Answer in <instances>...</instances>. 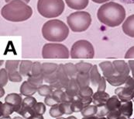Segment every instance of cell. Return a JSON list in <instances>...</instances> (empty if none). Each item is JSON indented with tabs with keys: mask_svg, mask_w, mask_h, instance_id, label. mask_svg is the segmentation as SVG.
Returning a JSON list of instances; mask_svg holds the SVG:
<instances>
[{
	"mask_svg": "<svg viewBox=\"0 0 134 119\" xmlns=\"http://www.w3.org/2000/svg\"><path fill=\"white\" fill-rule=\"evenodd\" d=\"M98 20L103 24L115 27L119 26L126 17L124 7L115 2H109L100 6L97 13Z\"/></svg>",
	"mask_w": 134,
	"mask_h": 119,
	"instance_id": "1",
	"label": "cell"
},
{
	"mask_svg": "<svg viewBox=\"0 0 134 119\" xmlns=\"http://www.w3.org/2000/svg\"><path fill=\"white\" fill-rule=\"evenodd\" d=\"M33 9L22 0H13L2 8L1 15L11 22H22L32 17Z\"/></svg>",
	"mask_w": 134,
	"mask_h": 119,
	"instance_id": "2",
	"label": "cell"
},
{
	"mask_svg": "<svg viewBox=\"0 0 134 119\" xmlns=\"http://www.w3.org/2000/svg\"><path fill=\"white\" fill-rule=\"evenodd\" d=\"M43 37L48 41L60 42L68 37L69 28L61 20H51L46 22L42 27Z\"/></svg>",
	"mask_w": 134,
	"mask_h": 119,
	"instance_id": "3",
	"label": "cell"
},
{
	"mask_svg": "<svg viewBox=\"0 0 134 119\" xmlns=\"http://www.w3.org/2000/svg\"><path fill=\"white\" fill-rule=\"evenodd\" d=\"M37 10L45 18L58 17L64 10L63 0H38Z\"/></svg>",
	"mask_w": 134,
	"mask_h": 119,
	"instance_id": "4",
	"label": "cell"
},
{
	"mask_svg": "<svg viewBox=\"0 0 134 119\" xmlns=\"http://www.w3.org/2000/svg\"><path fill=\"white\" fill-rule=\"evenodd\" d=\"M67 22L72 31L83 32L90 27L92 17L88 12L78 11L70 14L67 18Z\"/></svg>",
	"mask_w": 134,
	"mask_h": 119,
	"instance_id": "5",
	"label": "cell"
},
{
	"mask_svg": "<svg viewBox=\"0 0 134 119\" xmlns=\"http://www.w3.org/2000/svg\"><path fill=\"white\" fill-rule=\"evenodd\" d=\"M70 55L72 59H93L95 56L94 47L89 41L80 40L72 45Z\"/></svg>",
	"mask_w": 134,
	"mask_h": 119,
	"instance_id": "6",
	"label": "cell"
},
{
	"mask_svg": "<svg viewBox=\"0 0 134 119\" xmlns=\"http://www.w3.org/2000/svg\"><path fill=\"white\" fill-rule=\"evenodd\" d=\"M42 56L43 59H68L70 54L65 45L58 43H49L43 47Z\"/></svg>",
	"mask_w": 134,
	"mask_h": 119,
	"instance_id": "7",
	"label": "cell"
},
{
	"mask_svg": "<svg viewBox=\"0 0 134 119\" xmlns=\"http://www.w3.org/2000/svg\"><path fill=\"white\" fill-rule=\"evenodd\" d=\"M19 60H7L5 61V69L8 73L9 80L13 82H19L22 81V76L19 72Z\"/></svg>",
	"mask_w": 134,
	"mask_h": 119,
	"instance_id": "8",
	"label": "cell"
},
{
	"mask_svg": "<svg viewBox=\"0 0 134 119\" xmlns=\"http://www.w3.org/2000/svg\"><path fill=\"white\" fill-rule=\"evenodd\" d=\"M58 64L44 62L42 64V74L43 76L44 82L47 84H51L57 79Z\"/></svg>",
	"mask_w": 134,
	"mask_h": 119,
	"instance_id": "9",
	"label": "cell"
},
{
	"mask_svg": "<svg viewBox=\"0 0 134 119\" xmlns=\"http://www.w3.org/2000/svg\"><path fill=\"white\" fill-rule=\"evenodd\" d=\"M57 76H58L57 81L54 82V83L51 84L50 86L54 90H65L68 83H69L70 78L68 76V75L64 70V64H60L58 65V70H57Z\"/></svg>",
	"mask_w": 134,
	"mask_h": 119,
	"instance_id": "10",
	"label": "cell"
},
{
	"mask_svg": "<svg viewBox=\"0 0 134 119\" xmlns=\"http://www.w3.org/2000/svg\"><path fill=\"white\" fill-rule=\"evenodd\" d=\"M113 65H114V74H113V77H118L119 79H127L129 77V74H130V66L129 64H127L126 61H122V60H115L113 62ZM112 76V77H113Z\"/></svg>",
	"mask_w": 134,
	"mask_h": 119,
	"instance_id": "11",
	"label": "cell"
},
{
	"mask_svg": "<svg viewBox=\"0 0 134 119\" xmlns=\"http://www.w3.org/2000/svg\"><path fill=\"white\" fill-rule=\"evenodd\" d=\"M23 100L21 95H19L18 94H9L6 96V97L5 98V102L10 104L13 109L15 112H18L20 108L22 107V104H23Z\"/></svg>",
	"mask_w": 134,
	"mask_h": 119,
	"instance_id": "12",
	"label": "cell"
},
{
	"mask_svg": "<svg viewBox=\"0 0 134 119\" xmlns=\"http://www.w3.org/2000/svg\"><path fill=\"white\" fill-rule=\"evenodd\" d=\"M115 94L121 102L130 101L134 98V90H130L125 86L117 88L115 90Z\"/></svg>",
	"mask_w": 134,
	"mask_h": 119,
	"instance_id": "13",
	"label": "cell"
},
{
	"mask_svg": "<svg viewBox=\"0 0 134 119\" xmlns=\"http://www.w3.org/2000/svg\"><path fill=\"white\" fill-rule=\"evenodd\" d=\"M109 94L105 91H97L92 96V103L98 107L106 104L108 100L109 99Z\"/></svg>",
	"mask_w": 134,
	"mask_h": 119,
	"instance_id": "14",
	"label": "cell"
},
{
	"mask_svg": "<svg viewBox=\"0 0 134 119\" xmlns=\"http://www.w3.org/2000/svg\"><path fill=\"white\" fill-rule=\"evenodd\" d=\"M99 67L101 68V69L103 73L104 77L106 79L113 76L115 69H114V65H113V62H111L109 61H105L100 62Z\"/></svg>",
	"mask_w": 134,
	"mask_h": 119,
	"instance_id": "15",
	"label": "cell"
},
{
	"mask_svg": "<svg viewBox=\"0 0 134 119\" xmlns=\"http://www.w3.org/2000/svg\"><path fill=\"white\" fill-rule=\"evenodd\" d=\"M122 30L127 36L134 38V14L125 20L122 24Z\"/></svg>",
	"mask_w": 134,
	"mask_h": 119,
	"instance_id": "16",
	"label": "cell"
},
{
	"mask_svg": "<svg viewBox=\"0 0 134 119\" xmlns=\"http://www.w3.org/2000/svg\"><path fill=\"white\" fill-rule=\"evenodd\" d=\"M37 90H38V88L31 85L28 81L23 82L19 89L20 94L26 97L33 96L34 94H35L37 92Z\"/></svg>",
	"mask_w": 134,
	"mask_h": 119,
	"instance_id": "17",
	"label": "cell"
},
{
	"mask_svg": "<svg viewBox=\"0 0 134 119\" xmlns=\"http://www.w3.org/2000/svg\"><path fill=\"white\" fill-rule=\"evenodd\" d=\"M34 62L30 60H23L19 67V72L23 77H29L31 75V70Z\"/></svg>",
	"mask_w": 134,
	"mask_h": 119,
	"instance_id": "18",
	"label": "cell"
},
{
	"mask_svg": "<svg viewBox=\"0 0 134 119\" xmlns=\"http://www.w3.org/2000/svg\"><path fill=\"white\" fill-rule=\"evenodd\" d=\"M65 2L71 9L81 10L88 6L89 0H65Z\"/></svg>",
	"mask_w": 134,
	"mask_h": 119,
	"instance_id": "19",
	"label": "cell"
},
{
	"mask_svg": "<svg viewBox=\"0 0 134 119\" xmlns=\"http://www.w3.org/2000/svg\"><path fill=\"white\" fill-rule=\"evenodd\" d=\"M80 90V87L77 82L76 79H70L69 83L65 90V92L71 97L74 98L75 97H76L78 95Z\"/></svg>",
	"mask_w": 134,
	"mask_h": 119,
	"instance_id": "20",
	"label": "cell"
},
{
	"mask_svg": "<svg viewBox=\"0 0 134 119\" xmlns=\"http://www.w3.org/2000/svg\"><path fill=\"white\" fill-rule=\"evenodd\" d=\"M133 104L131 100L127 102H122L121 107L119 108V111L122 116L130 118L133 115Z\"/></svg>",
	"mask_w": 134,
	"mask_h": 119,
	"instance_id": "21",
	"label": "cell"
},
{
	"mask_svg": "<svg viewBox=\"0 0 134 119\" xmlns=\"http://www.w3.org/2000/svg\"><path fill=\"white\" fill-rule=\"evenodd\" d=\"M75 79H76L77 82L80 89L81 88H84V87L89 86V85L91 83L89 73H78Z\"/></svg>",
	"mask_w": 134,
	"mask_h": 119,
	"instance_id": "22",
	"label": "cell"
},
{
	"mask_svg": "<svg viewBox=\"0 0 134 119\" xmlns=\"http://www.w3.org/2000/svg\"><path fill=\"white\" fill-rule=\"evenodd\" d=\"M89 76H90V81H91V85H92V86L94 87H98V83L101 80V75L98 70V66L96 65H94L89 73Z\"/></svg>",
	"mask_w": 134,
	"mask_h": 119,
	"instance_id": "23",
	"label": "cell"
},
{
	"mask_svg": "<svg viewBox=\"0 0 134 119\" xmlns=\"http://www.w3.org/2000/svg\"><path fill=\"white\" fill-rule=\"evenodd\" d=\"M121 104H122L121 100L119 99V97L116 95L115 96L114 95V96L109 97V99L108 100V101L106 103V106H107L109 111L119 110Z\"/></svg>",
	"mask_w": 134,
	"mask_h": 119,
	"instance_id": "24",
	"label": "cell"
},
{
	"mask_svg": "<svg viewBox=\"0 0 134 119\" xmlns=\"http://www.w3.org/2000/svg\"><path fill=\"white\" fill-rule=\"evenodd\" d=\"M13 112H15L14 109L10 104L5 102L4 104L2 102H0V117L1 118L9 117Z\"/></svg>",
	"mask_w": 134,
	"mask_h": 119,
	"instance_id": "25",
	"label": "cell"
},
{
	"mask_svg": "<svg viewBox=\"0 0 134 119\" xmlns=\"http://www.w3.org/2000/svg\"><path fill=\"white\" fill-rule=\"evenodd\" d=\"M64 70H65L68 76L70 79L76 78L77 75L78 73L76 65H75L73 63H67V64L64 65Z\"/></svg>",
	"mask_w": 134,
	"mask_h": 119,
	"instance_id": "26",
	"label": "cell"
},
{
	"mask_svg": "<svg viewBox=\"0 0 134 119\" xmlns=\"http://www.w3.org/2000/svg\"><path fill=\"white\" fill-rule=\"evenodd\" d=\"M84 108H85V105L82 103V101L81 100L80 97H78V95L75 97L71 102V110H72L73 113L81 112Z\"/></svg>",
	"mask_w": 134,
	"mask_h": 119,
	"instance_id": "27",
	"label": "cell"
},
{
	"mask_svg": "<svg viewBox=\"0 0 134 119\" xmlns=\"http://www.w3.org/2000/svg\"><path fill=\"white\" fill-rule=\"evenodd\" d=\"M98 112V107L94 104H90L85 107L81 111V115L83 117H89V116H95Z\"/></svg>",
	"mask_w": 134,
	"mask_h": 119,
	"instance_id": "28",
	"label": "cell"
},
{
	"mask_svg": "<svg viewBox=\"0 0 134 119\" xmlns=\"http://www.w3.org/2000/svg\"><path fill=\"white\" fill-rule=\"evenodd\" d=\"M37 103V101L36 98L33 97L32 96L26 97L23 100V104H22L21 108L26 109V110H32Z\"/></svg>",
	"mask_w": 134,
	"mask_h": 119,
	"instance_id": "29",
	"label": "cell"
},
{
	"mask_svg": "<svg viewBox=\"0 0 134 119\" xmlns=\"http://www.w3.org/2000/svg\"><path fill=\"white\" fill-rule=\"evenodd\" d=\"M27 81L31 85H33L34 86L39 88L40 86L43 85V82H44V79H43V74L42 75H40V76H32V75H30L28 77Z\"/></svg>",
	"mask_w": 134,
	"mask_h": 119,
	"instance_id": "30",
	"label": "cell"
},
{
	"mask_svg": "<svg viewBox=\"0 0 134 119\" xmlns=\"http://www.w3.org/2000/svg\"><path fill=\"white\" fill-rule=\"evenodd\" d=\"M77 69V72L78 73H89L93 65H92L91 63H88V62H84V61H81L75 64Z\"/></svg>",
	"mask_w": 134,
	"mask_h": 119,
	"instance_id": "31",
	"label": "cell"
},
{
	"mask_svg": "<svg viewBox=\"0 0 134 119\" xmlns=\"http://www.w3.org/2000/svg\"><path fill=\"white\" fill-rule=\"evenodd\" d=\"M54 90L50 85H42L38 88L37 93H38L39 95L46 97L47 96L51 95L53 94Z\"/></svg>",
	"mask_w": 134,
	"mask_h": 119,
	"instance_id": "32",
	"label": "cell"
},
{
	"mask_svg": "<svg viewBox=\"0 0 134 119\" xmlns=\"http://www.w3.org/2000/svg\"><path fill=\"white\" fill-rule=\"evenodd\" d=\"M93 94H94L93 90L90 86L81 88L78 93V96L81 98H90L92 97Z\"/></svg>",
	"mask_w": 134,
	"mask_h": 119,
	"instance_id": "33",
	"label": "cell"
},
{
	"mask_svg": "<svg viewBox=\"0 0 134 119\" xmlns=\"http://www.w3.org/2000/svg\"><path fill=\"white\" fill-rule=\"evenodd\" d=\"M34 115H43L46 111L45 104L42 102H37L36 105L33 107Z\"/></svg>",
	"mask_w": 134,
	"mask_h": 119,
	"instance_id": "34",
	"label": "cell"
},
{
	"mask_svg": "<svg viewBox=\"0 0 134 119\" xmlns=\"http://www.w3.org/2000/svg\"><path fill=\"white\" fill-rule=\"evenodd\" d=\"M59 106H60L62 112L64 113V115H71L73 113V111L71 110V102H62V103L59 104Z\"/></svg>",
	"mask_w": 134,
	"mask_h": 119,
	"instance_id": "35",
	"label": "cell"
},
{
	"mask_svg": "<svg viewBox=\"0 0 134 119\" xmlns=\"http://www.w3.org/2000/svg\"><path fill=\"white\" fill-rule=\"evenodd\" d=\"M49 113H50V115L52 118H59V117H60V116H62L64 115V113L62 112L59 104L51 107V108L50 109Z\"/></svg>",
	"mask_w": 134,
	"mask_h": 119,
	"instance_id": "36",
	"label": "cell"
},
{
	"mask_svg": "<svg viewBox=\"0 0 134 119\" xmlns=\"http://www.w3.org/2000/svg\"><path fill=\"white\" fill-rule=\"evenodd\" d=\"M32 76H40L42 75V64L39 61H35L33 64L32 70H31Z\"/></svg>",
	"mask_w": 134,
	"mask_h": 119,
	"instance_id": "37",
	"label": "cell"
},
{
	"mask_svg": "<svg viewBox=\"0 0 134 119\" xmlns=\"http://www.w3.org/2000/svg\"><path fill=\"white\" fill-rule=\"evenodd\" d=\"M9 80V76L8 73L5 69H1L0 70V85L1 87L5 86Z\"/></svg>",
	"mask_w": 134,
	"mask_h": 119,
	"instance_id": "38",
	"label": "cell"
},
{
	"mask_svg": "<svg viewBox=\"0 0 134 119\" xmlns=\"http://www.w3.org/2000/svg\"><path fill=\"white\" fill-rule=\"evenodd\" d=\"M44 104L47 105V106H49V107H53L54 105H57L59 104V102H58L57 100L54 98V97L51 94L50 96H47L44 98Z\"/></svg>",
	"mask_w": 134,
	"mask_h": 119,
	"instance_id": "39",
	"label": "cell"
},
{
	"mask_svg": "<svg viewBox=\"0 0 134 119\" xmlns=\"http://www.w3.org/2000/svg\"><path fill=\"white\" fill-rule=\"evenodd\" d=\"M109 109H108V107H107V106L105 104L104 106L98 107V112H97L96 116L98 117V118L105 117L109 114Z\"/></svg>",
	"mask_w": 134,
	"mask_h": 119,
	"instance_id": "40",
	"label": "cell"
},
{
	"mask_svg": "<svg viewBox=\"0 0 134 119\" xmlns=\"http://www.w3.org/2000/svg\"><path fill=\"white\" fill-rule=\"evenodd\" d=\"M122 116L121 113L119 111V110H116V111H109V114L106 115V118L107 119H117L119 117Z\"/></svg>",
	"mask_w": 134,
	"mask_h": 119,
	"instance_id": "41",
	"label": "cell"
},
{
	"mask_svg": "<svg viewBox=\"0 0 134 119\" xmlns=\"http://www.w3.org/2000/svg\"><path fill=\"white\" fill-rule=\"evenodd\" d=\"M106 79L102 76L101 78V80L98 83V91H105V88H106Z\"/></svg>",
	"mask_w": 134,
	"mask_h": 119,
	"instance_id": "42",
	"label": "cell"
},
{
	"mask_svg": "<svg viewBox=\"0 0 134 119\" xmlns=\"http://www.w3.org/2000/svg\"><path fill=\"white\" fill-rule=\"evenodd\" d=\"M124 86L130 89V90H134V78L129 76L126 82L124 84Z\"/></svg>",
	"mask_w": 134,
	"mask_h": 119,
	"instance_id": "43",
	"label": "cell"
},
{
	"mask_svg": "<svg viewBox=\"0 0 134 119\" xmlns=\"http://www.w3.org/2000/svg\"><path fill=\"white\" fill-rule=\"evenodd\" d=\"M125 59H134V46L130 48L125 55Z\"/></svg>",
	"mask_w": 134,
	"mask_h": 119,
	"instance_id": "44",
	"label": "cell"
},
{
	"mask_svg": "<svg viewBox=\"0 0 134 119\" xmlns=\"http://www.w3.org/2000/svg\"><path fill=\"white\" fill-rule=\"evenodd\" d=\"M128 64H129L130 69V70L132 72V74H133V76L134 78V60H130Z\"/></svg>",
	"mask_w": 134,
	"mask_h": 119,
	"instance_id": "45",
	"label": "cell"
},
{
	"mask_svg": "<svg viewBox=\"0 0 134 119\" xmlns=\"http://www.w3.org/2000/svg\"><path fill=\"white\" fill-rule=\"evenodd\" d=\"M123 3H126V4H133L134 3V0H119Z\"/></svg>",
	"mask_w": 134,
	"mask_h": 119,
	"instance_id": "46",
	"label": "cell"
},
{
	"mask_svg": "<svg viewBox=\"0 0 134 119\" xmlns=\"http://www.w3.org/2000/svg\"><path fill=\"white\" fill-rule=\"evenodd\" d=\"M28 119H44L43 115H34V116H32L30 117V118Z\"/></svg>",
	"mask_w": 134,
	"mask_h": 119,
	"instance_id": "47",
	"label": "cell"
},
{
	"mask_svg": "<svg viewBox=\"0 0 134 119\" xmlns=\"http://www.w3.org/2000/svg\"><path fill=\"white\" fill-rule=\"evenodd\" d=\"M92 1H93L94 2H96V3H98V4H102V3L106 2L109 0H92Z\"/></svg>",
	"mask_w": 134,
	"mask_h": 119,
	"instance_id": "48",
	"label": "cell"
},
{
	"mask_svg": "<svg viewBox=\"0 0 134 119\" xmlns=\"http://www.w3.org/2000/svg\"><path fill=\"white\" fill-rule=\"evenodd\" d=\"M98 117L97 116H89V117H83L81 119H98Z\"/></svg>",
	"mask_w": 134,
	"mask_h": 119,
	"instance_id": "49",
	"label": "cell"
},
{
	"mask_svg": "<svg viewBox=\"0 0 134 119\" xmlns=\"http://www.w3.org/2000/svg\"><path fill=\"white\" fill-rule=\"evenodd\" d=\"M5 2L9 3L10 2H12V1H13V0H5ZM22 1H23V2H26V3H29L30 0H22Z\"/></svg>",
	"mask_w": 134,
	"mask_h": 119,
	"instance_id": "50",
	"label": "cell"
},
{
	"mask_svg": "<svg viewBox=\"0 0 134 119\" xmlns=\"http://www.w3.org/2000/svg\"><path fill=\"white\" fill-rule=\"evenodd\" d=\"M5 94V90H4V89H3V87H1V95H0V97H2V96Z\"/></svg>",
	"mask_w": 134,
	"mask_h": 119,
	"instance_id": "51",
	"label": "cell"
},
{
	"mask_svg": "<svg viewBox=\"0 0 134 119\" xmlns=\"http://www.w3.org/2000/svg\"><path fill=\"white\" fill-rule=\"evenodd\" d=\"M67 119H77L76 117H75V116H69V117H68Z\"/></svg>",
	"mask_w": 134,
	"mask_h": 119,
	"instance_id": "52",
	"label": "cell"
},
{
	"mask_svg": "<svg viewBox=\"0 0 134 119\" xmlns=\"http://www.w3.org/2000/svg\"><path fill=\"white\" fill-rule=\"evenodd\" d=\"M13 119H24V118H22V117H20V116H16V117L13 118Z\"/></svg>",
	"mask_w": 134,
	"mask_h": 119,
	"instance_id": "53",
	"label": "cell"
},
{
	"mask_svg": "<svg viewBox=\"0 0 134 119\" xmlns=\"http://www.w3.org/2000/svg\"><path fill=\"white\" fill-rule=\"evenodd\" d=\"M127 118L126 117H124V116H120V117H119L117 119H126Z\"/></svg>",
	"mask_w": 134,
	"mask_h": 119,
	"instance_id": "54",
	"label": "cell"
},
{
	"mask_svg": "<svg viewBox=\"0 0 134 119\" xmlns=\"http://www.w3.org/2000/svg\"><path fill=\"white\" fill-rule=\"evenodd\" d=\"M57 119H67V118H63V117H59V118H57Z\"/></svg>",
	"mask_w": 134,
	"mask_h": 119,
	"instance_id": "55",
	"label": "cell"
},
{
	"mask_svg": "<svg viewBox=\"0 0 134 119\" xmlns=\"http://www.w3.org/2000/svg\"><path fill=\"white\" fill-rule=\"evenodd\" d=\"M98 119H107L106 118H105V117H102V118H98Z\"/></svg>",
	"mask_w": 134,
	"mask_h": 119,
	"instance_id": "56",
	"label": "cell"
}]
</instances>
